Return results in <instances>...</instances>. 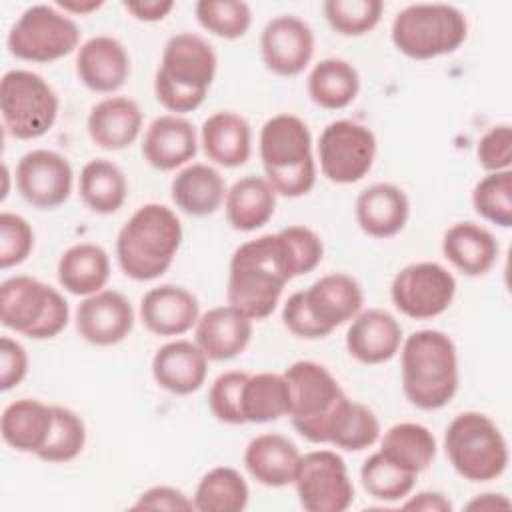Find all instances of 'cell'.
Segmentation results:
<instances>
[{
    "label": "cell",
    "mask_w": 512,
    "mask_h": 512,
    "mask_svg": "<svg viewBox=\"0 0 512 512\" xmlns=\"http://www.w3.org/2000/svg\"><path fill=\"white\" fill-rule=\"evenodd\" d=\"M292 278H296L294 260L280 232L248 240L230 258L228 304L250 320H264L276 310Z\"/></svg>",
    "instance_id": "1"
},
{
    "label": "cell",
    "mask_w": 512,
    "mask_h": 512,
    "mask_svg": "<svg viewBox=\"0 0 512 512\" xmlns=\"http://www.w3.org/2000/svg\"><path fill=\"white\" fill-rule=\"evenodd\" d=\"M402 390L420 410L444 408L458 390V352L442 330H416L402 340Z\"/></svg>",
    "instance_id": "2"
},
{
    "label": "cell",
    "mask_w": 512,
    "mask_h": 512,
    "mask_svg": "<svg viewBox=\"0 0 512 512\" xmlns=\"http://www.w3.org/2000/svg\"><path fill=\"white\" fill-rule=\"evenodd\" d=\"M182 244V224L176 212L164 204L140 206L116 236V260L120 270L136 280L150 282L172 266Z\"/></svg>",
    "instance_id": "3"
},
{
    "label": "cell",
    "mask_w": 512,
    "mask_h": 512,
    "mask_svg": "<svg viewBox=\"0 0 512 512\" xmlns=\"http://www.w3.org/2000/svg\"><path fill=\"white\" fill-rule=\"evenodd\" d=\"M218 56L212 44L192 32L168 38L154 76L156 100L174 114H186L202 106L214 82Z\"/></svg>",
    "instance_id": "4"
},
{
    "label": "cell",
    "mask_w": 512,
    "mask_h": 512,
    "mask_svg": "<svg viewBox=\"0 0 512 512\" xmlns=\"http://www.w3.org/2000/svg\"><path fill=\"white\" fill-rule=\"evenodd\" d=\"M258 152L264 178L276 194L306 196L316 184V160L308 124L294 114H276L260 130Z\"/></svg>",
    "instance_id": "5"
},
{
    "label": "cell",
    "mask_w": 512,
    "mask_h": 512,
    "mask_svg": "<svg viewBox=\"0 0 512 512\" xmlns=\"http://www.w3.org/2000/svg\"><path fill=\"white\" fill-rule=\"evenodd\" d=\"M282 374L288 384L292 426L308 442L328 444L334 420L348 400L346 392L324 364L312 360H298Z\"/></svg>",
    "instance_id": "6"
},
{
    "label": "cell",
    "mask_w": 512,
    "mask_h": 512,
    "mask_svg": "<svg viewBox=\"0 0 512 512\" xmlns=\"http://www.w3.org/2000/svg\"><path fill=\"white\" fill-rule=\"evenodd\" d=\"M468 36L462 10L452 4H410L402 8L390 28L392 44L412 60H432L456 52Z\"/></svg>",
    "instance_id": "7"
},
{
    "label": "cell",
    "mask_w": 512,
    "mask_h": 512,
    "mask_svg": "<svg viewBox=\"0 0 512 512\" xmlns=\"http://www.w3.org/2000/svg\"><path fill=\"white\" fill-rule=\"evenodd\" d=\"M444 450L452 468L470 482H490L508 466V444L496 422L482 412H462L446 428Z\"/></svg>",
    "instance_id": "8"
},
{
    "label": "cell",
    "mask_w": 512,
    "mask_h": 512,
    "mask_svg": "<svg viewBox=\"0 0 512 512\" xmlns=\"http://www.w3.org/2000/svg\"><path fill=\"white\" fill-rule=\"evenodd\" d=\"M70 318L66 298L46 282L20 274L0 286V322L32 340L58 336Z\"/></svg>",
    "instance_id": "9"
},
{
    "label": "cell",
    "mask_w": 512,
    "mask_h": 512,
    "mask_svg": "<svg viewBox=\"0 0 512 512\" xmlns=\"http://www.w3.org/2000/svg\"><path fill=\"white\" fill-rule=\"evenodd\" d=\"M56 90L36 72L14 68L0 80V114L4 130L16 140H36L56 122Z\"/></svg>",
    "instance_id": "10"
},
{
    "label": "cell",
    "mask_w": 512,
    "mask_h": 512,
    "mask_svg": "<svg viewBox=\"0 0 512 512\" xmlns=\"http://www.w3.org/2000/svg\"><path fill=\"white\" fill-rule=\"evenodd\" d=\"M80 44L78 24L58 6H28L12 24L6 46L24 62H54L72 54Z\"/></svg>",
    "instance_id": "11"
},
{
    "label": "cell",
    "mask_w": 512,
    "mask_h": 512,
    "mask_svg": "<svg viewBox=\"0 0 512 512\" xmlns=\"http://www.w3.org/2000/svg\"><path fill=\"white\" fill-rule=\"evenodd\" d=\"M376 158L374 132L354 120L330 122L318 138V162L322 174L334 184L362 180Z\"/></svg>",
    "instance_id": "12"
},
{
    "label": "cell",
    "mask_w": 512,
    "mask_h": 512,
    "mask_svg": "<svg viewBox=\"0 0 512 512\" xmlns=\"http://www.w3.org/2000/svg\"><path fill=\"white\" fill-rule=\"evenodd\" d=\"M292 484L306 512H344L354 502V484L346 462L332 450L300 456Z\"/></svg>",
    "instance_id": "13"
},
{
    "label": "cell",
    "mask_w": 512,
    "mask_h": 512,
    "mask_svg": "<svg viewBox=\"0 0 512 512\" xmlns=\"http://www.w3.org/2000/svg\"><path fill=\"white\" fill-rule=\"evenodd\" d=\"M394 306L412 320H430L446 312L456 296V278L438 262H412L392 280Z\"/></svg>",
    "instance_id": "14"
},
{
    "label": "cell",
    "mask_w": 512,
    "mask_h": 512,
    "mask_svg": "<svg viewBox=\"0 0 512 512\" xmlns=\"http://www.w3.org/2000/svg\"><path fill=\"white\" fill-rule=\"evenodd\" d=\"M72 180L74 172L68 158L54 150H30L16 164V188L38 210L62 206L70 198Z\"/></svg>",
    "instance_id": "15"
},
{
    "label": "cell",
    "mask_w": 512,
    "mask_h": 512,
    "mask_svg": "<svg viewBox=\"0 0 512 512\" xmlns=\"http://www.w3.org/2000/svg\"><path fill=\"white\" fill-rule=\"evenodd\" d=\"M314 32L294 14H280L260 34L264 66L276 76H298L314 56Z\"/></svg>",
    "instance_id": "16"
},
{
    "label": "cell",
    "mask_w": 512,
    "mask_h": 512,
    "mask_svg": "<svg viewBox=\"0 0 512 512\" xmlns=\"http://www.w3.org/2000/svg\"><path fill=\"white\" fill-rule=\"evenodd\" d=\"M134 328L130 300L118 290H100L86 296L76 310V330L92 346H114Z\"/></svg>",
    "instance_id": "17"
},
{
    "label": "cell",
    "mask_w": 512,
    "mask_h": 512,
    "mask_svg": "<svg viewBox=\"0 0 512 512\" xmlns=\"http://www.w3.org/2000/svg\"><path fill=\"white\" fill-rule=\"evenodd\" d=\"M76 74L88 90L112 94L130 76V56L120 40L104 34L92 36L78 48Z\"/></svg>",
    "instance_id": "18"
},
{
    "label": "cell",
    "mask_w": 512,
    "mask_h": 512,
    "mask_svg": "<svg viewBox=\"0 0 512 512\" xmlns=\"http://www.w3.org/2000/svg\"><path fill=\"white\" fill-rule=\"evenodd\" d=\"M198 152L194 124L178 114H164L152 120L144 132L142 156L160 172H172L186 166Z\"/></svg>",
    "instance_id": "19"
},
{
    "label": "cell",
    "mask_w": 512,
    "mask_h": 512,
    "mask_svg": "<svg viewBox=\"0 0 512 512\" xmlns=\"http://www.w3.org/2000/svg\"><path fill=\"white\" fill-rule=\"evenodd\" d=\"M402 326L386 310H360L346 330V350L360 364H382L402 346Z\"/></svg>",
    "instance_id": "20"
},
{
    "label": "cell",
    "mask_w": 512,
    "mask_h": 512,
    "mask_svg": "<svg viewBox=\"0 0 512 512\" xmlns=\"http://www.w3.org/2000/svg\"><path fill=\"white\" fill-rule=\"evenodd\" d=\"M200 318L198 298L176 284L150 288L140 300V320L156 336H180L196 326Z\"/></svg>",
    "instance_id": "21"
},
{
    "label": "cell",
    "mask_w": 512,
    "mask_h": 512,
    "mask_svg": "<svg viewBox=\"0 0 512 512\" xmlns=\"http://www.w3.org/2000/svg\"><path fill=\"white\" fill-rule=\"evenodd\" d=\"M302 294L310 314L324 330H328V334L350 322L364 304L360 282L344 272H332L318 278L302 290Z\"/></svg>",
    "instance_id": "22"
},
{
    "label": "cell",
    "mask_w": 512,
    "mask_h": 512,
    "mask_svg": "<svg viewBox=\"0 0 512 512\" xmlns=\"http://www.w3.org/2000/svg\"><path fill=\"white\" fill-rule=\"evenodd\" d=\"M252 322L232 304L204 312L194 326V342L208 360L224 362L240 356L252 340Z\"/></svg>",
    "instance_id": "23"
},
{
    "label": "cell",
    "mask_w": 512,
    "mask_h": 512,
    "mask_svg": "<svg viewBox=\"0 0 512 512\" xmlns=\"http://www.w3.org/2000/svg\"><path fill=\"white\" fill-rule=\"evenodd\" d=\"M208 374V358L196 342L170 340L152 358V376L160 388L176 396H188L202 388Z\"/></svg>",
    "instance_id": "24"
},
{
    "label": "cell",
    "mask_w": 512,
    "mask_h": 512,
    "mask_svg": "<svg viewBox=\"0 0 512 512\" xmlns=\"http://www.w3.org/2000/svg\"><path fill=\"white\" fill-rule=\"evenodd\" d=\"M354 216L364 234L384 240L404 230L410 216V202L400 186L376 182L358 194Z\"/></svg>",
    "instance_id": "25"
},
{
    "label": "cell",
    "mask_w": 512,
    "mask_h": 512,
    "mask_svg": "<svg viewBox=\"0 0 512 512\" xmlns=\"http://www.w3.org/2000/svg\"><path fill=\"white\" fill-rule=\"evenodd\" d=\"M86 130L96 146L124 150L140 136L142 110L128 96H108L90 108Z\"/></svg>",
    "instance_id": "26"
},
{
    "label": "cell",
    "mask_w": 512,
    "mask_h": 512,
    "mask_svg": "<svg viewBox=\"0 0 512 512\" xmlns=\"http://www.w3.org/2000/svg\"><path fill=\"white\" fill-rule=\"evenodd\" d=\"M298 446L282 434H260L244 450V466L250 476L268 488H284L294 482L300 462Z\"/></svg>",
    "instance_id": "27"
},
{
    "label": "cell",
    "mask_w": 512,
    "mask_h": 512,
    "mask_svg": "<svg viewBox=\"0 0 512 512\" xmlns=\"http://www.w3.org/2000/svg\"><path fill=\"white\" fill-rule=\"evenodd\" d=\"M200 144L208 160L224 168H238L252 154V130L246 118L220 110L210 114L200 128Z\"/></svg>",
    "instance_id": "28"
},
{
    "label": "cell",
    "mask_w": 512,
    "mask_h": 512,
    "mask_svg": "<svg viewBox=\"0 0 512 512\" xmlns=\"http://www.w3.org/2000/svg\"><path fill=\"white\" fill-rule=\"evenodd\" d=\"M446 260L466 276H484L498 260V242L490 230L474 222L452 224L442 238Z\"/></svg>",
    "instance_id": "29"
},
{
    "label": "cell",
    "mask_w": 512,
    "mask_h": 512,
    "mask_svg": "<svg viewBox=\"0 0 512 512\" xmlns=\"http://www.w3.org/2000/svg\"><path fill=\"white\" fill-rule=\"evenodd\" d=\"M172 202L188 216L204 218L214 214L226 198V184L220 172L196 162L184 166L170 184Z\"/></svg>",
    "instance_id": "30"
},
{
    "label": "cell",
    "mask_w": 512,
    "mask_h": 512,
    "mask_svg": "<svg viewBox=\"0 0 512 512\" xmlns=\"http://www.w3.org/2000/svg\"><path fill=\"white\" fill-rule=\"evenodd\" d=\"M276 210V192L262 176L236 180L224 198L228 224L238 232H254L270 222Z\"/></svg>",
    "instance_id": "31"
},
{
    "label": "cell",
    "mask_w": 512,
    "mask_h": 512,
    "mask_svg": "<svg viewBox=\"0 0 512 512\" xmlns=\"http://www.w3.org/2000/svg\"><path fill=\"white\" fill-rule=\"evenodd\" d=\"M56 272L64 290L86 298L104 290L110 278V258L102 246L94 242H80L64 250Z\"/></svg>",
    "instance_id": "32"
},
{
    "label": "cell",
    "mask_w": 512,
    "mask_h": 512,
    "mask_svg": "<svg viewBox=\"0 0 512 512\" xmlns=\"http://www.w3.org/2000/svg\"><path fill=\"white\" fill-rule=\"evenodd\" d=\"M52 426V406L36 398H20L10 402L0 416L2 440L28 454H38Z\"/></svg>",
    "instance_id": "33"
},
{
    "label": "cell",
    "mask_w": 512,
    "mask_h": 512,
    "mask_svg": "<svg viewBox=\"0 0 512 512\" xmlns=\"http://www.w3.org/2000/svg\"><path fill=\"white\" fill-rule=\"evenodd\" d=\"M306 90L316 106L326 110H342L356 100L360 76L348 60L324 58L310 70Z\"/></svg>",
    "instance_id": "34"
},
{
    "label": "cell",
    "mask_w": 512,
    "mask_h": 512,
    "mask_svg": "<svg viewBox=\"0 0 512 512\" xmlns=\"http://www.w3.org/2000/svg\"><path fill=\"white\" fill-rule=\"evenodd\" d=\"M78 190L88 210L114 214L126 202L128 182L118 164L106 158H94L82 166Z\"/></svg>",
    "instance_id": "35"
},
{
    "label": "cell",
    "mask_w": 512,
    "mask_h": 512,
    "mask_svg": "<svg viewBox=\"0 0 512 512\" xmlns=\"http://www.w3.org/2000/svg\"><path fill=\"white\" fill-rule=\"evenodd\" d=\"M380 452L400 468L420 474L432 464L436 456V438L422 424L400 422L384 432L380 440Z\"/></svg>",
    "instance_id": "36"
},
{
    "label": "cell",
    "mask_w": 512,
    "mask_h": 512,
    "mask_svg": "<svg viewBox=\"0 0 512 512\" xmlns=\"http://www.w3.org/2000/svg\"><path fill=\"white\" fill-rule=\"evenodd\" d=\"M250 490L236 468L216 466L208 470L192 496L194 510L200 512H240L248 506Z\"/></svg>",
    "instance_id": "37"
},
{
    "label": "cell",
    "mask_w": 512,
    "mask_h": 512,
    "mask_svg": "<svg viewBox=\"0 0 512 512\" xmlns=\"http://www.w3.org/2000/svg\"><path fill=\"white\" fill-rule=\"evenodd\" d=\"M290 396L284 374L260 372L250 374L244 384L242 412L250 424H266L288 416Z\"/></svg>",
    "instance_id": "38"
},
{
    "label": "cell",
    "mask_w": 512,
    "mask_h": 512,
    "mask_svg": "<svg viewBox=\"0 0 512 512\" xmlns=\"http://www.w3.org/2000/svg\"><path fill=\"white\" fill-rule=\"evenodd\" d=\"M416 478L418 474L400 468L380 450L370 454L360 468V482L364 490L368 496L382 502H396L406 498L412 492Z\"/></svg>",
    "instance_id": "39"
},
{
    "label": "cell",
    "mask_w": 512,
    "mask_h": 512,
    "mask_svg": "<svg viewBox=\"0 0 512 512\" xmlns=\"http://www.w3.org/2000/svg\"><path fill=\"white\" fill-rule=\"evenodd\" d=\"M378 438L380 422L376 414L368 406L348 398L334 420L328 444L348 452H360L370 448Z\"/></svg>",
    "instance_id": "40"
},
{
    "label": "cell",
    "mask_w": 512,
    "mask_h": 512,
    "mask_svg": "<svg viewBox=\"0 0 512 512\" xmlns=\"http://www.w3.org/2000/svg\"><path fill=\"white\" fill-rule=\"evenodd\" d=\"M86 444L84 420L66 406H52V426L44 446L38 450V458L44 462H70Z\"/></svg>",
    "instance_id": "41"
},
{
    "label": "cell",
    "mask_w": 512,
    "mask_h": 512,
    "mask_svg": "<svg viewBox=\"0 0 512 512\" xmlns=\"http://www.w3.org/2000/svg\"><path fill=\"white\" fill-rule=\"evenodd\" d=\"M194 12L206 32L224 40L242 38L252 24V10L242 0H200Z\"/></svg>",
    "instance_id": "42"
},
{
    "label": "cell",
    "mask_w": 512,
    "mask_h": 512,
    "mask_svg": "<svg viewBox=\"0 0 512 512\" xmlns=\"http://www.w3.org/2000/svg\"><path fill=\"white\" fill-rule=\"evenodd\" d=\"M476 214L500 228L512 226V170L488 172L472 190Z\"/></svg>",
    "instance_id": "43"
},
{
    "label": "cell",
    "mask_w": 512,
    "mask_h": 512,
    "mask_svg": "<svg viewBox=\"0 0 512 512\" xmlns=\"http://www.w3.org/2000/svg\"><path fill=\"white\" fill-rule=\"evenodd\" d=\"M326 22L340 36H362L374 30L382 18L380 0H326L322 4Z\"/></svg>",
    "instance_id": "44"
},
{
    "label": "cell",
    "mask_w": 512,
    "mask_h": 512,
    "mask_svg": "<svg viewBox=\"0 0 512 512\" xmlns=\"http://www.w3.org/2000/svg\"><path fill=\"white\" fill-rule=\"evenodd\" d=\"M248 376V372L228 370L212 382L208 392V406L216 420L224 424H246L242 412V396Z\"/></svg>",
    "instance_id": "45"
},
{
    "label": "cell",
    "mask_w": 512,
    "mask_h": 512,
    "mask_svg": "<svg viewBox=\"0 0 512 512\" xmlns=\"http://www.w3.org/2000/svg\"><path fill=\"white\" fill-rule=\"evenodd\" d=\"M34 248V230L26 218L14 212L0 214V268L22 264Z\"/></svg>",
    "instance_id": "46"
},
{
    "label": "cell",
    "mask_w": 512,
    "mask_h": 512,
    "mask_svg": "<svg viewBox=\"0 0 512 512\" xmlns=\"http://www.w3.org/2000/svg\"><path fill=\"white\" fill-rule=\"evenodd\" d=\"M284 236L292 260H294V272L296 276H304L312 272L324 256V244L322 238L308 226H286L280 230Z\"/></svg>",
    "instance_id": "47"
},
{
    "label": "cell",
    "mask_w": 512,
    "mask_h": 512,
    "mask_svg": "<svg viewBox=\"0 0 512 512\" xmlns=\"http://www.w3.org/2000/svg\"><path fill=\"white\" fill-rule=\"evenodd\" d=\"M478 164L486 172H500L510 170L512 164V130L508 124L492 126L484 136L478 140L476 146Z\"/></svg>",
    "instance_id": "48"
},
{
    "label": "cell",
    "mask_w": 512,
    "mask_h": 512,
    "mask_svg": "<svg viewBox=\"0 0 512 512\" xmlns=\"http://www.w3.org/2000/svg\"><path fill=\"white\" fill-rule=\"evenodd\" d=\"M282 322L284 326L298 338L304 340H318V338H326L328 330H324L316 318L310 314L306 302H304V294L302 290L294 292L282 308Z\"/></svg>",
    "instance_id": "49"
},
{
    "label": "cell",
    "mask_w": 512,
    "mask_h": 512,
    "mask_svg": "<svg viewBox=\"0 0 512 512\" xmlns=\"http://www.w3.org/2000/svg\"><path fill=\"white\" fill-rule=\"evenodd\" d=\"M28 374V354L26 348L10 338H0V390L8 392L16 388Z\"/></svg>",
    "instance_id": "50"
},
{
    "label": "cell",
    "mask_w": 512,
    "mask_h": 512,
    "mask_svg": "<svg viewBox=\"0 0 512 512\" xmlns=\"http://www.w3.org/2000/svg\"><path fill=\"white\" fill-rule=\"evenodd\" d=\"M132 510H194V502L174 486H152L132 504Z\"/></svg>",
    "instance_id": "51"
},
{
    "label": "cell",
    "mask_w": 512,
    "mask_h": 512,
    "mask_svg": "<svg viewBox=\"0 0 512 512\" xmlns=\"http://www.w3.org/2000/svg\"><path fill=\"white\" fill-rule=\"evenodd\" d=\"M122 6L128 14H132V18L140 22H158L172 12L174 2L172 0H138V2H124Z\"/></svg>",
    "instance_id": "52"
},
{
    "label": "cell",
    "mask_w": 512,
    "mask_h": 512,
    "mask_svg": "<svg viewBox=\"0 0 512 512\" xmlns=\"http://www.w3.org/2000/svg\"><path fill=\"white\" fill-rule=\"evenodd\" d=\"M404 510H424V512H450L452 502L442 492H418L416 496H410L404 504Z\"/></svg>",
    "instance_id": "53"
},
{
    "label": "cell",
    "mask_w": 512,
    "mask_h": 512,
    "mask_svg": "<svg viewBox=\"0 0 512 512\" xmlns=\"http://www.w3.org/2000/svg\"><path fill=\"white\" fill-rule=\"evenodd\" d=\"M468 510H508L510 508V500L504 494H494V492H486V494H478L474 500H470L466 504Z\"/></svg>",
    "instance_id": "54"
},
{
    "label": "cell",
    "mask_w": 512,
    "mask_h": 512,
    "mask_svg": "<svg viewBox=\"0 0 512 512\" xmlns=\"http://www.w3.org/2000/svg\"><path fill=\"white\" fill-rule=\"evenodd\" d=\"M56 6H58L62 12H66V14L86 16V14H90V12L98 10V8H102L104 2H102V0H84V2H80V0H58Z\"/></svg>",
    "instance_id": "55"
},
{
    "label": "cell",
    "mask_w": 512,
    "mask_h": 512,
    "mask_svg": "<svg viewBox=\"0 0 512 512\" xmlns=\"http://www.w3.org/2000/svg\"><path fill=\"white\" fill-rule=\"evenodd\" d=\"M8 176H10V174H8V166H4V178H6V184H8ZM6 194H8V186L4 188V192H2V198H6Z\"/></svg>",
    "instance_id": "56"
}]
</instances>
